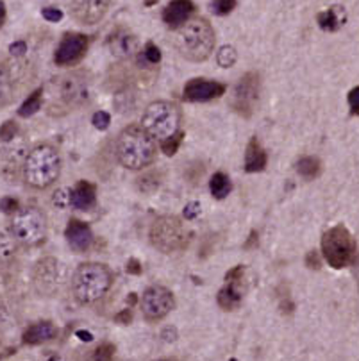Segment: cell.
Masks as SVG:
<instances>
[{
	"label": "cell",
	"instance_id": "cell-18",
	"mask_svg": "<svg viewBox=\"0 0 359 361\" xmlns=\"http://www.w3.org/2000/svg\"><path fill=\"white\" fill-rule=\"evenodd\" d=\"M195 13V4L191 0H172L163 11V22L170 29L177 31L179 27L191 20V15Z\"/></svg>",
	"mask_w": 359,
	"mask_h": 361
},
{
	"label": "cell",
	"instance_id": "cell-7",
	"mask_svg": "<svg viewBox=\"0 0 359 361\" xmlns=\"http://www.w3.org/2000/svg\"><path fill=\"white\" fill-rule=\"evenodd\" d=\"M149 240L154 249L163 254H175L190 245L191 233L184 222L175 215H163L154 220L149 231Z\"/></svg>",
	"mask_w": 359,
	"mask_h": 361
},
{
	"label": "cell",
	"instance_id": "cell-45",
	"mask_svg": "<svg viewBox=\"0 0 359 361\" xmlns=\"http://www.w3.org/2000/svg\"><path fill=\"white\" fill-rule=\"evenodd\" d=\"M127 272H129V274H140V272H141L140 263H138L136 259H131V262L127 263Z\"/></svg>",
	"mask_w": 359,
	"mask_h": 361
},
{
	"label": "cell",
	"instance_id": "cell-30",
	"mask_svg": "<svg viewBox=\"0 0 359 361\" xmlns=\"http://www.w3.org/2000/svg\"><path fill=\"white\" fill-rule=\"evenodd\" d=\"M236 61H238V52H236L234 47L225 45L216 52V63H218V67L231 68L234 67Z\"/></svg>",
	"mask_w": 359,
	"mask_h": 361
},
{
	"label": "cell",
	"instance_id": "cell-36",
	"mask_svg": "<svg viewBox=\"0 0 359 361\" xmlns=\"http://www.w3.org/2000/svg\"><path fill=\"white\" fill-rule=\"evenodd\" d=\"M18 208H20L18 202L15 199H11V197H6V199L0 200V209L4 213H8V215H15Z\"/></svg>",
	"mask_w": 359,
	"mask_h": 361
},
{
	"label": "cell",
	"instance_id": "cell-41",
	"mask_svg": "<svg viewBox=\"0 0 359 361\" xmlns=\"http://www.w3.org/2000/svg\"><path fill=\"white\" fill-rule=\"evenodd\" d=\"M42 15H43V18L49 22H58V20H61V17H63V13L56 8H45L42 11Z\"/></svg>",
	"mask_w": 359,
	"mask_h": 361
},
{
	"label": "cell",
	"instance_id": "cell-46",
	"mask_svg": "<svg viewBox=\"0 0 359 361\" xmlns=\"http://www.w3.org/2000/svg\"><path fill=\"white\" fill-rule=\"evenodd\" d=\"M131 319H132V315H131V312H129V310H125V312H122L118 316H116V320L124 322V324H129V322H131Z\"/></svg>",
	"mask_w": 359,
	"mask_h": 361
},
{
	"label": "cell",
	"instance_id": "cell-37",
	"mask_svg": "<svg viewBox=\"0 0 359 361\" xmlns=\"http://www.w3.org/2000/svg\"><path fill=\"white\" fill-rule=\"evenodd\" d=\"M15 134H17V125L13 124V122H6V124L0 127V138H2V140H13Z\"/></svg>",
	"mask_w": 359,
	"mask_h": 361
},
{
	"label": "cell",
	"instance_id": "cell-49",
	"mask_svg": "<svg viewBox=\"0 0 359 361\" xmlns=\"http://www.w3.org/2000/svg\"><path fill=\"white\" fill-rule=\"evenodd\" d=\"M231 361H238V360H231Z\"/></svg>",
	"mask_w": 359,
	"mask_h": 361
},
{
	"label": "cell",
	"instance_id": "cell-29",
	"mask_svg": "<svg viewBox=\"0 0 359 361\" xmlns=\"http://www.w3.org/2000/svg\"><path fill=\"white\" fill-rule=\"evenodd\" d=\"M42 93H43V90H36L33 95H29V99L25 100L24 104H22V108L18 109V115L24 118H27V117H31V115H34V113L40 111V109H42V104H43Z\"/></svg>",
	"mask_w": 359,
	"mask_h": 361
},
{
	"label": "cell",
	"instance_id": "cell-6",
	"mask_svg": "<svg viewBox=\"0 0 359 361\" xmlns=\"http://www.w3.org/2000/svg\"><path fill=\"white\" fill-rule=\"evenodd\" d=\"M141 129L156 141H166L179 134L181 109L170 100H156L143 109L140 120Z\"/></svg>",
	"mask_w": 359,
	"mask_h": 361
},
{
	"label": "cell",
	"instance_id": "cell-17",
	"mask_svg": "<svg viewBox=\"0 0 359 361\" xmlns=\"http://www.w3.org/2000/svg\"><path fill=\"white\" fill-rule=\"evenodd\" d=\"M66 243L74 250L75 254H84L93 247V233H91V227L83 220H77V218H72L66 225L65 231Z\"/></svg>",
	"mask_w": 359,
	"mask_h": 361
},
{
	"label": "cell",
	"instance_id": "cell-32",
	"mask_svg": "<svg viewBox=\"0 0 359 361\" xmlns=\"http://www.w3.org/2000/svg\"><path fill=\"white\" fill-rule=\"evenodd\" d=\"M211 8H213V13H215V15H218V17H225V15L234 11L236 0H213V2H211Z\"/></svg>",
	"mask_w": 359,
	"mask_h": 361
},
{
	"label": "cell",
	"instance_id": "cell-16",
	"mask_svg": "<svg viewBox=\"0 0 359 361\" xmlns=\"http://www.w3.org/2000/svg\"><path fill=\"white\" fill-rule=\"evenodd\" d=\"M108 47L109 52L122 61H129L140 54V42H138L136 34L124 27L113 31L111 36L108 38Z\"/></svg>",
	"mask_w": 359,
	"mask_h": 361
},
{
	"label": "cell",
	"instance_id": "cell-22",
	"mask_svg": "<svg viewBox=\"0 0 359 361\" xmlns=\"http://www.w3.org/2000/svg\"><path fill=\"white\" fill-rule=\"evenodd\" d=\"M17 93V84H15V75L6 61L0 59V109L8 108L15 100Z\"/></svg>",
	"mask_w": 359,
	"mask_h": 361
},
{
	"label": "cell",
	"instance_id": "cell-48",
	"mask_svg": "<svg viewBox=\"0 0 359 361\" xmlns=\"http://www.w3.org/2000/svg\"><path fill=\"white\" fill-rule=\"evenodd\" d=\"M152 361H177L175 358H157V360H152Z\"/></svg>",
	"mask_w": 359,
	"mask_h": 361
},
{
	"label": "cell",
	"instance_id": "cell-12",
	"mask_svg": "<svg viewBox=\"0 0 359 361\" xmlns=\"http://www.w3.org/2000/svg\"><path fill=\"white\" fill-rule=\"evenodd\" d=\"M261 83L260 75L256 72H248L238 81L234 88V97H232V108L241 115V117H250L260 100Z\"/></svg>",
	"mask_w": 359,
	"mask_h": 361
},
{
	"label": "cell",
	"instance_id": "cell-47",
	"mask_svg": "<svg viewBox=\"0 0 359 361\" xmlns=\"http://www.w3.org/2000/svg\"><path fill=\"white\" fill-rule=\"evenodd\" d=\"M6 4H4V0H0V27H2V25H4V22H6Z\"/></svg>",
	"mask_w": 359,
	"mask_h": 361
},
{
	"label": "cell",
	"instance_id": "cell-35",
	"mask_svg": "<svg viewBox=\"0 0 359 361\" xmlns=\"http://www.w3.org/2000/svg\"><path fill=\"white\" fill-rule=\"evenodd\" d=\"M91 122H93V125H95L97 129L106 131V129L109 127V124H111V117H109V113L106 111H97L95 115H93V118H91Z\"/></svg>",
	"mask_w": 359,
	"mask_h": 361
},
{
	"label": "cell",
	"instance_id": "cell-9",
	"mask_svg": "<svg viewBox=\"0 0 359 361\" xmlns=\"http://www.w3.org/2000/svg\"><path fill=\"white\" fill-rule=\"evenodd\" d=\"M54 95L58 108L70 109L88 104L91 99V79L84 72H70L54 81Z\"/></svg>",
	"mask_w": 359,
	"mask_h": 361
},
{
	"label": "cell",
	"instance_id": "cell-33",
	"mask_svg": "<svg viewBox=\"0 0 359 361\" xmlns=\"http://www.w3.org/2000/svg\"><path fill=\"white\" fill-rule=\"evenodd\" d=\"M182 141V134H175L174 138H170V140L166 141H161V150L166 154V156H174L175 152H177L179 145H181Z\"/></svg>",
	"mask_w": 359,
	"mask_h": 361
},
{
	"label": "cell",
	"instance_id": "cell-14",
	"mask_svg": "<svg viewBox=\"0 0 359 361\" xmlns=\"http://www.w3.org/2000/svg\"><path fill=\"white\" fill-rule=\"evenodd\" d=\"M111 0H70V17L81 25H95L108 15Z\"/></svg>",
	"mask_w": 359,
	"mask_h": 361
},
{
	"label": "cell",
	"instance_id": "cell-38",
	"mask_svg": "<svg viewBox=\"0 0 359 361\" xmlns=\"http://www.w3.org/2000/svg\"><path fill=\"white\" fill-rule=\"evenodd\" d=\"M198 215H200V204H198V202L186 204V208H184L186 220H195Z\"/></svg>",
	"mask_w": 359,
	"mask_h": 361
},
{
	"label": "cell",
	"instance_id": "cell-4",
	"mask_svg": "<svg viewBox=\"0 0 359 361\" xmlns=\"http://www.w3.org/2000/svg\"><path fill=\"white\" fill-rule=\"evenodd\" d=\"M215 29L206 18H191L175 31L174 47L191 63H202L215 50Z\"/></svg>",
	"mask_w": 359,
	"mask_h": 361
},
{
	"label": "cell",
	"instance_id": "cell-44",
	"mask_svg": "<svg viewBox=\"0 0 359 361\" xmlns=\"http://www.w3.org/2000/svg\"><path fill=\"white\" fill-rule=\"evenodd\" d=\"M9 52L13 56H24L27 52V45H25V42H15L9 47Z\"/></svg>",
	"mask_w": 359,
	"mask_h": 361
},
{
	"label": "cell",
	"instance_id": "cell-8",
	"mask_svg": "<svg viewBox=\"0 0 359 361\" xmlns=\"http://www.w3.org/2000/svg\"><path fill=\"white\" fill-rule=\"evenodd\" d=\"M31 281H33L34 291L40 297L54 299L65 290L70 279H68V268L61 259L54 256H43L34 263Z\"/></svg>",
	"mask_w": 359,
	"mask_h": 361
},
{
	"label": "cell",
	"instance_id": "cell-31",
	"mask_svg": "<svg viewBox=\"0 0 359 361\" xmlns=\"http://www.w3.org/2000/svg\"><path fill=\"white\" fill-rule=\"evenodd\" d=\"M141 59H143L147 65H157V63L161 61V52H159V49H157L152 42H149L145 45L143 52H141Z\"/></svg>",
	"mask_w": 359,
	"mask_h": 361
},
{
	"label": "cell",
	"instance_id": "cell-15",
	"mask_svg": "<svg viewBox=\"0 0 359 361\" xmlns=\"http://www.w3.org/2000/svg\"><path fill=\"white\" fill-rule=\"evenodd\" d=\"M223 93H225V86L222 83L209 79H191L182 90V99L186 102H209V100L220 99Z\"/></svg>",
	"mask_w": 359,
	"mask_h": 361
},
{
	"label": "cell",
	"instance_id": "cell-27",
	"mask_svg": "<svg viewBox=\"0 0 359 361\" xmlns=\"http://www.w3.org/2000/svg\"><path fill=\"white\" fill-rule=\"evenodd\" d=\"M209 190L211 195L215 197V199H225L229 195V191H231V179L223 174V172H216L209 181Z\"/></svg>",
	"mask_w": 359,
	"mask_h": 361
},
{
	"label": "cell",
	"instance_id": "cell-24",
	"mask_svg": "<svg viewBox=\"0 0 359 361\" xmlns=\"http://www.w3.org/2000/svg\"><path fill=\"white\" fill-rule=\"evenodd\" d=\"M18 243L6 225H0V268L11 265L17 259Z\"/></svg>",
	"mask_w": 359,
	"mask_h": 361
},
{
	"label": "cell",
	"instance_id": "cell-28",
	"mask_svg": "<svg viewBox=\"0 0 359 361\" xmlns=\"http://www.w3.org/2000/svg\"><path fill=\"white\" fill-rule=\"evenodd\" d=\"M136 184L138 190L143 191V193H154L157 188L161 186V174L159 172H147L141 177H138Z\"/></svg>",
	"mask_w": 359,
	"mask_h": 361
},
{
	"label": "cell",
	"instance_id": "cell-40",
	"mask_svg": "<svg viewBox=\"0 0 359 361\" xmlns=\"http://www.w3.org/2000/svg\"><path fill=\"white\" fill-rule=\"evenodd\" d=\"M305 265L310 266V268L313 270H318L320 268V256H318L317 250H311V252H308V256H305Z\"/></svg>",
	"mask_w": 359,
	"mask_h": 361
},
{
	"label": "cell",
	"instance_id": "cell-26",
	"mask_svg": "<svg viewBox=\"0 0 359 361\" xmlns=\"http://www.w3.org/2000/svg\"><path fill=\"white\" fill-rule=\"evenodd\" d=\"M297 172L301 177H304L305 181H311V179L318 177L320 172H322V163L320 159L313 158V156H304L297 161Z\"/></svg>",
	"mask_w": 359,
	"mask_h": 361
},
{
	"label": "cell",
	"instance_id": "cell-13",
	"mask_svg": "<svg viewBox=\"0 0 359 361\" xmlns=\"http://www.w3.org/2000/svg\"><path fill=\"white\" fill-rule=\"evenodd\" d=\"M88 52V38L81 33H66L56 47L54 63L58 67H75Z\"/></svg>",
	"mask_w": 359,
	"mask_h": 361
},
{
	"label": "cell",
	"instance_id": "cell-39",
	"mask_svg": "<svg viewBox=\"0 0 359 361\" xmlns=\"http://www.w3.org/2000/svg\"><path fill=\"white\" fill-rule=\"evenodd\" d=\"M349 106H351L352 115H359V86L349 93Z\"/></svg>",
	"mask_w": 359,
	"mask_h": 361
},
{
	"label": "cell",
	"instance_id": "cell-42",
	"mask_svg": "<svg viewBox=\"0 0 359 361\" xmlns=\"http://www.w3.org/2000/svg\"><path fill=\"white\" fill-rule=\"evenodd\" d=\"M54 204L59 208H65L66 204H70V193L66 195V190H59L54 193Z\"/></svg>",
	"mask_w": 359,
	"mask_h": 361
},
{
	"label": "cell",
	"instance_id": "cell-20",
	"mask_svg": "<svg viewBox=\"0 0 359 361\" xmlns=\"http://www.w3.org/2000/svg\"><path fill=\"white\" fill-rule=\"evenodd\" d=\"M58 337V329L52 322L49 320H40V322H34L29 328L25 329L24 335H22V340L25 345H40L45 344V342L54 340Z\"/></svg>",
	"mask_w": 359,
	"mask_h": 361
},
{
	"label": "cell",
	"instance_id": "cell-21",
	"mask_svg": "<svg viewBox=\"0 0 359 361\" xmlns=\"http://www.w3.org/2000/svg\"><path fill=\"white\" fill-rule=\"evenodd\" d=\"M241 300H244V294H241V288H239V279L238 281H228L223 284L222 290L218 291V297H216V303L222 307L223 312H234L241 306Z\"/></svg>",
	"mask_w": 359,
	"mask_h": 361
},
{
	"label": "cell",
	"instance_id": "cell-10",
	"mask_svg": "<svg viewBox=\"0 0 359 361\" xmlns=\"http://www.w3.org/2000/svg\"><path fill=\"white\" fill-rule=\"evenodd\" d=\"M322 254L329 266L340 270L349 266L354 259L356 243L345 225H335L322 236Z\"/></svg>",
	"mask_w": 359,
	"mask_h": 361
},
{
	"label": "cell",
	"instance_id": "cell-25",
	"mask_svg": "<svg viewBox=\"0 0 359 361\" xmlns=\"http://www.w3.org/2000/svg\"><path fill=\"white\" fill-rule=\"evenodd\" d=\"M318 25L320 29L326 31V33H336L345 25V11L340 6H335V8H329L326 11L318 13Z\"/></svg>",
	"mask_w": 359,
	"mask_h": 361
},
{
	"label": "cell",
	"instance_id": "cell-5",
	"mask_svg": "<svg viewBox=\"0 0 359 361\" xmlns=\"http://www.w3.org/2000/svg\"><path fill=\"white\" fill-rule=\"evenodd\" d=\"M9 231L17 240L18 247L24 249H36L43 245L49 236V220L47 215L36 206L18 208L15 215H11Z\"/></svg>",
	"mask_w": 359,
	"mask_h": 361
},
{
	"label": "cell",
	"instance_id": "cell-3",
	"mask_svg": "<svg viewBox=\"0 0 359 361\" xmlns=\"http://www.w3.org/2000/svg\"><path fill=\"white\" fill-rule=\"evenodd\" d=\"M115 156L127 170H145L157 158V143L145 133L141 125H127L116 138Z\"/></svg>",
	"mask_w": 359,
	"mask_h": 361
},
{
	"label": "cell",
	"instance_id": "cell-23",
	"mask_svg": "<svg viewBox=\"0 0 359 361\" xmlns=\"http://www.w3.org/2000/svg\"><path fill=\"white\" fill-rule=\"evenodd\" d=\"M269 163V156L264 152L263 147L260 145V141L256 138H252L248 141L247 149H245V170L254 174V172L264 170V166Z\"/></svg>",
	"mask_w": 359,
	"mask_h": 361
},
{
	"label": "cell",
	"instance_id": "cell-11",
	"mask_svg": "<svg viewBox=\"0 0 359 361\" xmlns=\"http://www.w3.org/2000/svg\"><path fill=\"white\" fill-rule=\"evenodd\" d=\"M175 307L174 294L163 284H152L140 297L141 315L147 322H161Z\"/></svg>",
	"mask_w": 359,
	"mask_h": 361
},
{
	"label": "cell",
	"instance_id": "cell-1",
	"mask_svg": "<svg viewBox=\"0 0 359 361\" xmlns=\"http://www.w3.org/2000/svg\"><path fill=\"white\" fill-rule=\"evenodd\" d=\"M61 166V154L52 143H38L25 154L22 165V181L31 190H49L58 183Z\"/></svg>",
	"mask_w": 359,
	"mask_h": 361
},
{
	"label": "cell",
	"instance_id": "cell-19",
	"mask_svg": "<svg viewBox=\"0 0 359 361\" xmlns=\"http://www.w3.org/2000/svg\"><path fill=\"white\" fill-rule=\"evenodd\" d=\"M97 202V188L90 181H79L70 190V206L77 211H90Z\"/></svg>",
	"mask_w": 359,
	"mask_h": 361
},
{
	"label": "cell",
	"instance_id": "cell-34",
	"mask_svg": "<svg viewBox=\"0 0 359 361\" xmlns=\"http://www.w3.org/2000/svg\"><path fill=\"white\" fill-rule=\"evenodd\" d=\"M9 326H11V312H9V306L0 295V332H4Z\"/></svg>",
	"mask_w": 359,
	"mask_h": 361
},
{
	"label": "cell",
	"instance_id": "cell-2",
	"mask_svg": "<svg viewBox=\"0 0 359 361\" xmlns=\"http://www.w3.org/2000/svg\"><path fill=\"white\" fill-rule=\"evenodd\" d=\"M115 275L104 263L86 262L75 268L70 279V291L81 306H95L111 291Z\"/></svg>",
	"mask_w": 359,
	"mask_h": 361
},
{
	"label": "cell",
	"instance_id": "cell-43",
	"mask_svg": "<svg viewBox=\"0 0 359 361\" xmlns=\"http://www.w3.org/2000/svg\"><path fill=\"white\" fill-rule=\"evenodd\" d=\"M97 353H99L97 354V361H108L113 356V347L111 345H104Z\"/></svg>",
	"mask_w": 359,
	"mask_h": 361
}]
</instances>
